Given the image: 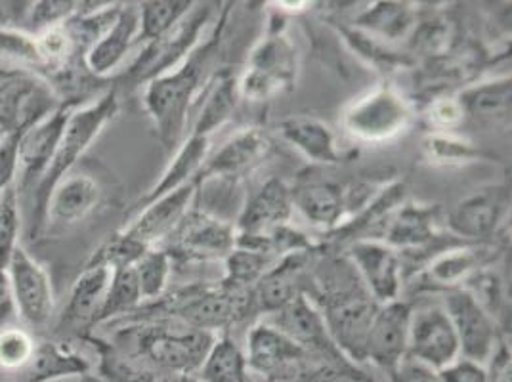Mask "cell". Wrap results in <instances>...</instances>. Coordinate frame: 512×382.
Wrapping results in <instances>:
<instances>
[{"label":"cell","mask_w":512,"mask_h":382,"mask_svg":"<svg viewBox=\"0 0 512 382\" xmlns=\"http://www.w3.org/2000/svg\"><path fill=\"white\" fill-rule=\"evenodd\" d=\"M230 10V6L222 8V16L214 27L213 35L199 44L182 64L144 86L146 113L159 142L167 151L178 149L186 140V128L190 125L195 102L213 79L211 69L224 43V29Z\"/></svg>","instance_id":"cell-1"},{"label":"cell","mask_w":512,"mask_h":382,"mask_svg":"<svg viewBox=\"0 0 512 382\" xmlns=\"http://www.w3.org/2000/svg\"><path fill=\"white\" fill-rule=\"evenodd\" d=\"M316 268L312 279L329 337L344 360L365 363V340L379 304L346 256L325 258Z\"/></svg>","instance_id":"cell-2"},{"label":"cell","mask_w":512,"mask_h":382,"mask_svg":"<svg viewBox=\"0 0 512 382\" xmlns=\"http://www.w3.org/2000/svg\"><path fill=\"white\" fill-rule=\"evenodd\" d=\"M218 335L174 318L138 321L109 342L125 360L161 375H195Z\"/></svg>","instance_id":"cell-3"},{"label":"cell","mask_w":512,"mask_h":382,"mask_svg":"<svg viewBox=\"0 0 512 382\" xmlns=\"http://www.w3.org/2000/svg\"><path fill=\"white\" fill-rule=\"evenodd\" d=\"M119 113V96L117 88H107L96 100L86 106L73 109L69 121L65 125L62 140L54 151V157L48 169L33 190L31 201V222H29V237L39 239L43 234L44 214L46 205L54 188L71 174L86 149L94 144V140L102 134V130L117 117Z\"/></svg>","instance_id":"cell-4"},{"label":"cell","mask_w":512,"mask_h":382,"mask_svg":"<svg viewBox=\"0 0 512 382\" xmlns=\"http://www.w3.org/2000/svg\"><path fill=\"white\" fill-rule=\"evenodd\" d=\"M415 121V106L390 83L371 88L369 92L342 109V132L363 146H384L402 138Z\"/></svg>","instance_id":"cell-5"},{"label":"cell","mask_w":512,"mask_h":382,"mask_svg":"<svg viewBox=\"0 0 512 382\" xmlns=\"http://www.w3.org/2000/svg\"><path fill=\"white\" fill-rule=\"evenodd\" d=\"M300 56L283 25H272L249 54L247 67L237 79L239 98L264 104L281 92L293 90L299 79Z\"/></svg>","instance_id":"cell-6"},{"label":"cell","mask_w":512,"mask_h":382,"mask_svg":"<svg viewBox=\"0 0 512 382\" xmlns=\"http://www.w3.org/2000/svg\"><path fill=\"white\" fill-rule=\"evenodd\" d=\"M253 310V297L247 289H235L226 283L193 285L178 291L165 308V318H174L195 329L218 335L226 333L235 321Z\"/></svg>","instance_id":"cell-7"},{"label":"cell","mask_w":512,"mask_h":382,"mask_svg":"<svg viewBox=\"0 0 512 382\" xmlns=\"http://www.w3.org/2000/svg\"><path fill=\"white\" fill-rule=\"evenodd\" d=\"M214 4L195 2L192 12L157 41L144 44L142 52L125 71L130 85H148L153 79L171 73L201 44L203 31L213 18Z\"/></svg>","instance_id":"cell-8"},{"label":"cell","mask_w":512,"mask_h":382,"mask_svg":"<svg viewBox=\"0 0 512 382\" xmlns=\"http://www.w3.org/2000/svg\"><path fill=\"white\" fill-rule=\"evenodd\" d=\"M235 228L232 222L209 211L193 207L176 226L169 239L161 245L171 256L172 264L213 262L222 260L234 251Z\"/></svg>","instance_id":"cell-9"},{"label":"cell","mask_w":512,"mask_h":382,"mask_svg":"<svg viewBox=\"0 0 512 382\" xmlns=\"http://www.w3.org/2000/svg\"><path fill=\"white\" fill-rule=\"evenodd\" d=\"M272 151V138L264 128H241L214 153H209L205 165L195 176V184L197 188L218 180L237 184L264 165Z\"/></svg>","instance_id":"cell-10"},{"label":"cell","mask_w":512,"mask_h":382,"mask_svg":"<svg viewBox=\"0 0 512 382\" xmlns=\"http://www.w3.org/2000/svg\"><path fill=\"white\" fill-rule=\"evenodd\" d=\"M444 310L455 327L461 358L488 367L493 354L503 344L501 329L490 314L465 289H449L444 293Z\"/></svg>","instance_id":"cell-11"},{"label":"cell","mask_w":512,"mask_h":382,"mask_svg":"<svg viewBox=\"0 0 512 382\" xmlns=\"http://www.w3.org/2000/svg\"><path fill=\"white\" fill-rule=\"evenodd\" d=\"M509 213L511 191L505 184H495L472 191L457 201L444 220L449 234L467 241H482L499 232Z\"/></svg>","instance_id":"cell-12"},{"label":"cell","mask_w":512,"mask_h":382,"mask_svg":"<svg viewBox=\"0 0 512 382\" xmlns=\"http://www.w3.org/2000/svg\"><path fill=\"white\" fill-rule=\"evenodd\" d=\"M344 256L379 306L400 300L404 287V260L398 251L377 239H358L346 245Z\"/></svg>","instance_id":"cell-13"},{"label":"cell","mask_w":512,"mask_h":382,"mask_svg":"<svg viewBox=\"0 0 512 382\" xmlns=\"http://www.w3.org/2000/svg\"><path fill=\"white\" fill-rule=\"evenodd\" d=\"M77 104L62 102L54 111H50L41 121L23 130L18 146V178L16 190L22 197L27 191L35 190L39 180L48 169L54 151L58 148L69 115Z\"/></svg>","instance_id":"cell-14"},{"label":"cell","mask_w":512,"mask_h":382,"mask_svg":"<svg viewBox=\"0 0 512 382\" xmlns=\"http://www.w3.org/2000/svg\"><path fill=\"white\" fill-rule=\"evenodd\" d=\"M407 354L436 371L461 358L455 327L442 304H427L411 310Z\"/></svg>","instance_id":"cell-15"},{"label":"cell","mask_w":512,"mask_h":382,"mask_svg":"<svg viewBox=\"0 0 512 382\" xmlns=\"http://www.w3.org/2000/svg\"><path fill=\"white\" fill-rule=\"evenodd\" d=\"M308 358L310 354L306 350L287 339L268 321L256 323L247 335L245 360L249 373H255L264 381L295 379V375H300V365Z\"/></svg>","instance_id":"cell-16"},{"label":"cell","mask_w":512,"mask_h":382,"mask_svg":"<svg viewBox=\"0 0 512 382\" xmlns=\"http://www.w3.org/2000/svg\"><path fill=\"white\" fill-rule=\"evenodd\" d=\"M102 199V186L88 174L65 176L48 199L41 235L60 237L75 230L96 213Z\"/></svg>","instance_id":"cell-17"},{"label":"cell","mask_w":512,"mask_h":382,"mask_svg":"<svg viewBox=\"0 0 512 382\" xmlns=\"http://www.w3.org/2000/svg\"><path fill=\"white\" fill-rule=\"evenodd\" d=\"M14 306L29 327H44L54 314V295L43 266L18 247L8 262Z\"/></svg>","instance_id":"cell-18"},{"label":"cell","mask_w":512,"mask_h":382,"mask_svg":"<svg viewBox=\"0 0 512 382\" xmlns=\"http://www.w3.org/2000/svg\"><path fill=\"white\" fill-rule=\"evenodd\" d=\"M197 193V184L190 182L146 205L142 211L132 214V222H128L119 232L127 235L134 243L142 245L144 249L161 247L176 230V226L184 220V216L195 207Z\"/></svg>","instance_id":"cell-19"},{"label":"cell","mask_w":512,"mask_h":382,"mask_svg":"<svg viewBox=\"0 0 512 382\" xmlns=\"http://www.w3.org/2000/svg\"><path fill=\"white\" fill-rule=\"evenodd\" d=\"M411 310V304L402 298L377 308L365 340V363L369 361L390 375L406 358Z\"/></svg>","instance_id":"cell-20"},{"label":"cell","mask_w":512,"mask_h":382,"mask_svg":"<svg viewBox=\"0 0 512 382\" xmlns=\"http://www.w3.org/2000/svg\"><path fill=\"white\" fill-rule=\"evenodd\" d=\"M293 207L314 228L333 234L348 218L346 186L320 176L300 174L299 180L289 186Z\"/></svg>","instance_id":"cell-21"},{"label":"cell","mask_w":512,"mask_h":382,"mask_svg":"<svg viewBox=\"0 0 512 382\" xmlns=\"http://www.w3.org/2000/svg\"><path fill=\"white\" fill-rule=\"evenodd\" d=\"M440 224V205L404 201L386 218L377 241H383L384 245L392 247L400 255L425 251L436 239H440Z\"/></svg>","instance_id":"cell-22"},{"label":"cell","mask_w":512,"mask_h":382,"mask_svg":"<svg viewBox=\"0 0 512 382\" xmlns=\"http://www.w3.org/2000/svg\"><path fill=\"white\" fill-rule=\"evenodd\" d=\"M268 323L274 325L287 339L299 344L308 354L318 352L335 360L342 358L327 333L325 319L321 316L318 304L308 293H300L293 300H289L283 308L272 314Z\"/></svg>","instance_id":"cell-23"},{"label":"cell","mask_w":512,"mask_h":382,"mask_svg":"<svg viewBox=\"0 0 512 382\" xmlns=\"http://www.w3.org/2000/svg\"><path fill=\"white\" fill-rule=\"evenodd\" d=\"M278 134L310 163L337 167L354 153H344L335 130L314 115H291L278 125Z\"/></svg>","instance_id":"cell-24"},{"label":"cell","mask_w":512,"mask_h":382,"mask_svg":"<svg viewBox=\"0 0 512 382\" xmlns=\"http://www.w3.org/2000/svg\"><path fill=\"white\" fill-rule=\"evenodd\" d=\"M293 213L295 207L289 186L283 180L270 178L243 205L234 224L235 234H270L276 228L291 224Z\"/></svg>","instance_id":"cell-25"},{"label":"cell","mask_w":512,"mask_h":382,"mask_svg":"<svg viewBox=\"0 0 512 382\" xmlns=\"http://www.w3.org/2000/svg\"><path fill=\"white\" fill-rule=\"evenodd\" d=\"M316 253H293L281 256L278 262L264 274V277L251 289L253 310L274 314L289 300L306 293L302 289V279L306 266Z\"/></svg>","instance_id":"cell-26"},{"label":"cell","mask_w":512,"mask_h":382,"mask_svg":"<svg viewBox=\"0 0 512 382\" xmlns=\"http://www.w3.org/2000/svg\"><path fill=\"white\" fill-rule=\"evenodd\" d=\"M140 31L138 4H123L115 23L100 37L85 56L86 71L94 77L113 73L136 44Z\"/></svg>","instance_id":"cell-27"},{"label":"cell","mask_w":512,"mask_h":382,"mask_svg":"<svg viewBox=\"0 0 512 382\" xmlns=\"http://www.w3.org/2000/svg\"><path fill=\"white\" fill-rule=\"evenodd\" d=\"M209 153H211V138L190 134L174 151L171 163L167 165V169L163 172V176L159 178V182L134 203V207L130 209L128 214L132 216V214L142 211L146 205H150L153 201L169 195L172 191H176L178 188L190 184V182H195V176L205 165Z\"/></svg>","instance_id":"cell-28"},{"label":"cell","mask_w":512,"mask_h":382,"mask_svg":"<svg viewBox=\"0 0 512 382\" xmlns=\"http://www.w3.org/2000/svg\"><path fill=\"white\" fill-rule=\"evenodd\" d=\"M457 98L467 113V119L470 117L491 127L511 125V75L472 83L465 86Z\"/></svg>","instance_id":"cell-29"},{"label":"cell","mask_w":512,"mask_h":382,"mask_svg":"<svg viewBox=\"0 0 512 382\" xmlns=\"http://www.w3.org/2000/svg\"><path fill=\"white\" fill-rule=\"evenodd\" d=\"M237 102V77L228 69H222L220 73L216 71L201 94L190 134L211 138L218 128L224 127L232 119Z\"/></svg>","instance_id":"cell-30"},{"label":"cell","mask_w":512,"mask_h":382,"mask_svg":"<svg viewBox=\"0 0 512 382\" xmlns=\"http://www.w3.org/2000/svg\"><path fill=\"white\" fill-rule=\"evenodd\" d=\"M111 279V270L107 266H88L86 264L81 276L75 279L69 300L64 310L65 325L73 329H90L94 327L102 302L106 297Z\"/></svg>","instance_id":"cell-31"},{"label":"cell","mask_w":512,"mask_h":382,"mask_svg":"<svg viewBox=\"0 0 512 382\" xmlns=\"http://www.w3.org/2000/svg\"><path fill=\"white\" fill-rule=\"evenodd\" d=\"M419 22V12L407 2H373L362 10L352 27L386 44L409 39Z\"/></svg>","instance_id":"cell-32"},{"label":"cell","mask_w":512,"mask_h":382,"mask_svg":"<svg viewBox=\"0 0 512 382\" xmlns=\"http://www.w3.org/2000/svg\"><path fill=\"white\" fill-rule=\"evenodd\" d=\"M486 266L484 253L474 247H451L440 255L432 256L423 277L428 285L442 289H459L476 270Z\"/></svg>","instance_id":"cell-33"},{"label":"cell","mask_w":512,"mask_h":382,"mask_svg":"<svg viewBox=\"0 0 512 382\" xmlns=\"http://www.w3.org/2000/svg\"><path fill=\"white\" fill-rule=\"evenodd\" d=\"M421 151L428 165L440 169H461L486 159L482 149L457 132L430 130L421 140Z\"/></svg>","instance_id":"cell-34"},{"label":"cell","mask_w":512,"mask_h":382,"mask_svg":"<svg viewBox=\"0 0 512 382\" xmlns=\"http://www.w3.org/2000/svg\"><path fill=\"white\" fill-rule=\"evenodd\" d=\"M193 377L199 382H249L251 379L245 352L228 333L216 337Z\"/></svg>","instance_id":"cell-35"},{"label":"cell","mask_w":512,"mask_h":382,"mask_svg":"<svg viewBox=\"0 0 512 382\" xmlns=\"http://www.w3.org/2000/svg\"><path fill=\"white\" fill-rule=\"evenodd\" d=\"M142 304H144V300H142L134 266L115 268V270H111L106 297H104L102 308L98 312V318L94 325H102V323L113 321V319L125 318L128 314L138 312Z\"/></svg>","instance_id":"cell-36"},{"label":"cell","mask_w":512,"mask_h":382,"mask_svg":"<svg viewBox=\"0 0 512 382\" xmlns=\"http://www.w3.org/2000/svg\"><path fill=\"white\" fill-rule=\"evenodd\" d=\"M195 6L192 0H150L140 2V31L136 44H148L167 35L172 27L182 22Z\"/></svg>","instance_id":"cell-37"},{"label":"cell","mask_w":512,"mask_h":382,"mask_svg":"<svg viewBox=\"0 0 512 382\" xmlns=\"http://www.w3.org/2000/svg\"><path fill=\"white\" fill-rule=\"evenodd\" d=\"M465 291H469L474 300L490 314L491 319L499 325L501 331H505L507 327V319H509V297H507V287L503 277L497 272H493L488 266H482L480 270H476L472 276L465 281V285L461 287Z\"/></svg>","instance_id":"cell-38"},{"label":"cell","mask_w":512,"mask_h":382,"mask_svg":"<svg viewBox=\"0 0 512 382\" xmlns=\"http://www.w3.org/2000/svg\"><path fill=\"white\" fill-rule=\"evenodd\" d=\"M339 33L346 44L362 58L367 64L377 67V69H384V71H394V69H406L413 65V60L400 54L398 50L392 48V44L383 43L367 33H363L360 29L346 25V27H339Z\"/></svg>","instance_id":"cell-39"},{"label":"cell","mask_w":512,"mask_h":382,"mask_svg":"<svg viewBox=\"0 0 512 382\" xmlns=\"http://www.w3.org/2000/svg\"><path fill=\"white\" fill-rule=\"evenodd\" d=\"M278 260L276 256L266 253L234 247V251L224 258L222 283L235 289L251 291Z\"/></svg>","instance_id":"cell-40"},{"label":"cell","mask_w":512,"mask_h":382,"mask_svg":"<svg viewBox=\"0 0 512 382\" xmlns=\"http://www.w3.org/2000/svg\"><path fill=\"white\" fill-rule=\"evenodd\" d=\"M172 266L174 264L171 256L167 255V251H163L161 247L150 249L134 264V272L138 277L144 302H157L165 295L171 279Z\"/></svg>","instance_id":"cell-41"},{"label":"cell","mask_w":512,"mask_h":382,"mask_svg":"<svg viewBox=\"0 0 512 382\" xmlns=\"http://www.w3.org/2000/svg\"><path fill=\"white\" fill-rule=\"evenodd\" d=\"M81 2L71 0H39L29 2V10L22 25V31L37 37L48 29L64 25L69 18L75 16Z\"/></svg>","instance_id":"cell-42"},{"label":"cell","mask_w":512,"mask_h":382,"mask_svg":"<svg viewBox=\"0 0 512 382\" xmlns=\"http://www.w3.org/2000/svg\"><path fill=\"white\" fill-rule=\"evenodd\" d=\"M20 224V195L16 186H12L0 197V270L8 268L10 258L20 247Z\"/></svg>","instance_id":"cell-43"},{"label":"cell","mask_w":512,"mask_h":382,"mask_svg":"<svg viewBox=\"0 0 512 382\" xmlns=\"http://www.w3.org/2000/svg\"><path fill=\"white\" fill-rule=\"evenodd\" d=\"M425 119L434 132H455L467 121V113L457 94H436L428 100Z\"/></svg>","instance_id":"cell-44"},{"label":"cell","mask_w":512,"mask_h":382,"mask_svg":"<svg viewBox=\"0 0 512 382\" xmlns=\"http://www.w3.org/2000/svg\"><path fill=\"white\" fill-rule=\"evenodd\" d=\"M0 54L20 62L25 67H31L37 71L43 69L37 39L20 29L0 27Z\"/></svg>","instance_id":"cell-45"},{"label":"cell","mask_w":512,"mask_h":382,"mask_svg":"<svg viewBox=\"0 0 512 382\" xmlns=\"http://www.w3.org/2000/svg\"><path fill=\"white\" fill-rule=\"evenodd\" d=\"M23 130L8 132L0 140V197L2 193L16 186L18 178V146Z\"/></svg>","instance_id":"cell-46"},{"label":"cell","mask_w":512,"mask_h":382,"mask_svg":"<svg viewBox=\"0 0 512 382\" xmlns=\"http://www.w3.org/2000/svg\"><path fill=\"white\" fill-rule=\"evenodd\" d=\"M440 382H490V369L482 363L459 358L438 371Z\"/></svg>","instance_id":"cell-47"},{"label":"cell","mask_w":512,"mask_h":382,"mask_svg":"<svg viewBox=\"0 0 512 382\" xmlns=\"http://www.w3.org/2000/svg\"><path fill=\"white\" fill-rule=\"evenodd\" d=\"M392 382H440V375L434 367L407 354L390 373Z\"/></svg>","instance_id":"cell-48"},{"label":"cell","mask_w":512,"mask_h":382,"mask_svg":"<svg viewBox=\"0 0 512 382\" xmlns=\"http://www.w3.org/2000/svg\"><path fill=\"white\" fill-rule=\"evenodd\" d=\"M310 377L304 382H371L369 379L362 377V373H354V371H325L320 369L316 373H308Z\"/></svg>","instance_id":"cell-49"},{"label":"cell","mask_w":512,"mask_h":382,"mask_svg":"<svg viewBox=\"0 0 512 382\" xmlns=\"http://www.w3.org/2000/svg\"><path fill=\"white\" fill-rule=\"evenodd\" d=\"M14 312H16V306L12 297L10 277L6 270H0V321L10 318Z\"/></svg>","instance_id":"cell-50"},{"label":"cell","mask_w":512,"mask_h":382,"mask_svg":"<svg viewBox=\"0 0 512 382\" xmlns=\"http://www.w3.org/2000/svg\"><path fill=\"white\" fill-rule=\"evenodd\" d=\"M23 75H25V73H23L22 69H12V67H4V65H0V83H2V85L12 83V81L20 79Z\"/></svg>","instance_id":"cell-51"},{"label":"cell","mask_w":512,"mask_h":382,"mask_svg":"<svg viewBox=\"0 0 512 382\" xmlns=\"http://www.w3.org/2000/svg\"><path fill=\"white\" fill-rule=\"evenodd\" d=\"M6 134H8V130H6V127H4V123L0 121V140H2Z\"/></svg>","instance_id":"cell-52"},{"label":"cell","mask_w":512,"mask_h":382,"mask_svg":"<svg viewBox=\"0 0 512 382\" xmlns=\"http://www.w3.org/2000/svg\"><path fill=\"white\" fill-rule=\"evenodd\" d=\"M249 382H258V381H255V379H253V377H251V379H249Z\"/></svg>","instance_id":"cell-53"}]
</instances>
